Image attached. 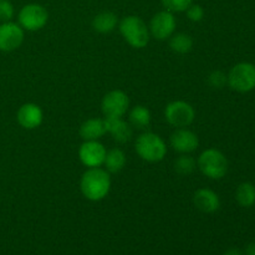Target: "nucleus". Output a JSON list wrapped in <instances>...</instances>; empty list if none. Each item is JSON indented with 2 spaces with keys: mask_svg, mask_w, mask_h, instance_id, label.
I'll use <instances>...</instances> for the list:
<instances>
[{
  "mask_svg": "<svg viewBox=\"0 0 255 255\" xmlns=\"http://www.w3.org/2000/svg\"><path fill=\"white\" fill-rule=\"evenodd\" d=\"M198 167L202 173L211 179H221L228 172V159L216 148H208L201 153Z\"/></svg>",
  "mask_w": 255,
  "mask_h": 255,
  "instance_id": "obj_4",
  "label": "nucleus"
},
{
  "mask_svg": "<svg viewBox=\"0 0 255 255\" xmlns=\"http://www.w3.org/2000/svg\"><path fill=\"white\" fill-rule=\"evenodd\" d=\"M106 148L99 141H85L79 148L80 161L89 168H95L104 164Z\"/></svg>",
  "mask_w": 255,
  "mask_h": 255,
  "instance_id": "obj_11",
  "label": "nucleus"
},
{
  "mask_svg": "<svg viewBox=\"0 0 255 255\" xmlns=\"http://www.w3.org/2000/svg\"><path fill=\"white\" fill-rule=\"evenodd\" d=\"M223 255H243V253H242L241 249L238 248H229L228 251H226V253Z\"/></svg>",
  "mask_w": 255,
  "mask_h": 255,
  "instance_id": "obj_27",
  "label": "nucleus"
},
{
  "mask_svg": "<svg viewBox=\"0 0 255 255\" xmlns=\"http://www.w3.org/2000/svg\"><path fill=\"white\" fill-rule=\"evenodd\" d=\"M187 12V16L191 21L194 22H198L203 19L204 16V10L201 5H197V4H192L188 9L186 10Z\"/></svg>",
  "mask_w": 255,
  "mask_h": 255,
  "instance_id": "obj_26",
  "label": "nucleus"
},
{
  "mask_svg": "<svg viewBox=\"0 0 255 255\" xmlns=\"http://www.w3.org/2000/svg\"><path fill=\"white\" fill-rule=\"evenodd\" d=\"M169 47L177 54H187L193 47V40L184 32L173 34L169 37Z\"/></svg>",
  "mask_w": 255,
  "mask_h": 255,
  "instance_id": "obj_20",
  "label": "nucleus"
},
{
  "mask_svg": "<svg viewBox=\"0 0 255 255\" xmlns=\"http://www.w3.org/2000/svg\"><path fill=\"white\" fill-rule=\"evenodd\" d=\"M136 152L143 161L159 162L166 157L167 146L163 139L153 132L142 133L137 138Z\"/></svg>",
  "mask_w": 255,
  "mask_h": 255,
  "instance_id": "obj_3",
  "label": "nucleus"
},
{
  "mask_svg": "<svg viewBox=\"0 0 255 255\" xmlns=\"http://www.w3.org/2000/svg\"><path fill=\"white\" fill-rule=\"evenodd\" d=\"M129 122L136 128H146L151 122V112L144 106H136L129 112Z\"/></svg>",
  "mask_w": 255,
  "mask_h": 255,
  "instance_id": "obj_21",
  "label": "nucleus"
},
{
  "mask_svg": "<svg viewBox=\"0 0 255 255\" xmlns=\"http://www.w3.org/2000/svg\"><path fill=\"white\" fill-rule=\"evenodd\" d=\"M236 199L239 206L244 208H251L255 204V186L251 182H244L239 184L236 192Z\"/></svg>",
  "mask_w": 255,
  "mask_h": 255,
  "instance_id": "obj_19",
  "label": "nucleus"
},
{
  "mask_svg": "<svg viewBox=\"0 0 255 255\" xmlns=\"http://www.w3.org/2000/svg\"><path fill=\"white\" fill-rule=\"evenodd\" d=\"M107 132L111 133L115 141L120 143L129 141L132 137V128L122 117H105Z\"/></svg>",
  "mask_w": 255,
  "mask_h": 255,
  "instance_id": "obj_15",
  "label": "nucleus"
},
{
  "mask_svg": "<svg viewBox=\"0 0 255 255\" xmlns=\"http://www.w3.org/2000/svg\"><path fill=\"white\" fill-rule=\"evenodd\" d=\"M199 144V139L194 132L184 128H177L171 136V146L179 153H191L196 151Z\"/></svg>",
  "mask_w": 255,
  "mask_h": 255,
  "instance_id": "obj_12",
  "label": "nucleus"
},
{
  "mask_svg": "<svg viewBox=\"0 0 255 255\" xmlns=\"http://www.w3.org/2000/svg\"><path fill=\"white\" fill-rule=\"evenodd\" d=\"M129 106L128 96L121 90H114L102 99V112L105 117H122Z\"/></svg>",
  "mask_w": 255,
  "mask_h": 255,
  "instance_id": "obj_9",
  "label": "nucleus"
},
{
  "mask_svg": "<svg viewBox=\"0 0 255 255\" xmlns=\"http://www.w3.org/2000/svg\"><path fill=\"white\" fill-rule=\"evenodd\" d=\"M228 85L238 92H249L255 89V65L239 62L229 71Z\"/></svg>",
  "mask_w": 255,
  "mask_h": 255,
  "instance_id": "obj_5",
  "label": "nucleus"
},
{
  "mask_svg": "<svg viewBox=\"0 0 255 255\" xmlns=\"http://www.w3.org/2000/svg\"><path fill=\"white\" fill-rule=\"evenodd\" d=\"M80 188L89 201L99 202L107 197L111 189V178L106 169L89 168L81 177Z\"/></svg>",
  "mask_w": 255,
  "mask_h": 255,
  "instance_id": "obj_1",
  "label": "nucleus"
},
{
  "mask_svg": "<svg viewBox=\"0 0 255 255\" xmlns=\"http://www.w3.org/2000/svg\"><path fill=\"white\" fill-rule=\"evenodd\" d=\"M166 10L171 12L186 11L192 5V0H161Z\"/></svg>",
  "mask_w": 255,
  "mask_h": 255,
  "instance_id": "obj_23",
  "label": "nucleus"
},
{
  "mask_svg": "<svg viewBox=\"0 0 255 255\" xmlns=\"http://www.w3.org/2000/svg\"><path fill=\"white\" fill-rule=\"evenodd\" d=\"M196 161H194L193 157L187 156V154H182L178 158L174 161V169L177 171V173L179 174H189L194 171L196 168Z\"/></svg>",
  "mask_w": 255,
  "mask_h": 255,
  "instance_id": "obj_22",
  "label": "nucleus"
},
{
  "mask_svg": "<svg viewBox=\"0 0 255 255\" xmlns=\"http://www.w3.org/2000/svg\"><path fill=\"white\" fill-rule=\"evenodd\" d=\"M193 203L203 213H214L221 207V199L214 191L208 188H201L194 193Z\"/></svg>",
  "mask_w": 255,
  "mask_h": 255,
  "instance_id": "obj_14",
  "label": "nucleus"
},
{
  "mask_svg": "<svg viewBox=\"0 0 255 255\" xmlns=\"http://www.w3.org/2000/svg\"><path fill=\"white\" fill-rule=\"evenodd\" d=\"M117 22H119V19H117L116 14H114L112 11H102L94 17L92 27L97 32L109 34V32L114 31L115 27L117 26Z\"/></svg>",
  "mask_w": 255,
  "mask_h": 255,
  "instance_id": "obj_17",
  "label": "nucleus"
},
{
  "mask_svg": "<svg viewBox=\"0 0 255 255\" xmlns=\"http://www.w3.org/2000/svg\"><path fill=\"white\" fill-rule=\"evenodd\" d=\"M104 164L106 167L107 172H110V173H117V172L122 171L124 167L126 166V154L120 148L110 149V151L106 152Z\"/></svg>",
  "mask_w": 255,
  "mask_h": 255,
  "instance_id": "obj_18",
  "label": "nucleus"
},
{
  "mask_svg": "<svg viewBox=\"0 0 255 255\" xmlns=\"http://www.w3.org/2000/svg\"><path fill=\"white\" fill-rule=\"evenodd\" d=\"M120 32L124 39L136 49H142L149 41V29L143 20L134 15H129L120 22Z\"/></svg>",
  "mask_w": 255,
  "mask_h": 255,
  "instance_id": "obj_2",
  "label": "nucleus"
},
{
  "mask_svg": "<svg viewBox=\"0 0 255 255\" xmlns=\"http://www.w3.org/2000/svg\"><path fill=\"white\" fill-rule=\"evenodd\" d=\"M246 255H255V242L248 244V247L246 248Z\"/></svg>",
  "mask_w": 255,
  "mask_h": 255,
  "instance_id": "obj_28",
  "label": "nucleus"
},
{
  "mask_svg": "<svg viewBox=\"0 0 255 255\" xmlns=\"http://www.w3.org/2000/svg\"><path fill=\"white\" fill-rule=\"evenodd\" d=\"M107 132L105 119H90L80 127V136L85 141H97Z\"/></svg>",
  "mask_w": 255,
  "mask_h": 255,
  "instance_id": "obj_16",
  "label": "nucleus"
},
{
  "mask_svg": "<svg viewBox=\"0 0 255 255\" xmlns=\"http://www.w3.org/2000/svg\"><path fill=\"white\" fill-rule=\"evenodd\" d=\"M24 41V29L12 21L0 24V51L10 52L20 47Z\"/></svg>",
  "mask_w": 255,
  "mask_h": 255,
  "instance_id": "obj_10",
  "label": "nucleus"
},
{
  "mask_svg": "<svg viewBox=\"0 0 255 255\" xmlns=\"http://www.w3.org/2000/svg\"><path fill=\"white\" fill-rule=\"evenodd\" d=\"M176 17L168 10L159 11L152 17L149 24V34L157 40H167L173 35L176 30Z\"/></svg>",
  "mask_w": 255,
  "mask_h": 255,
  "instance_id": "obj_8",
  "label": "nucleus"
},
{
  "mask_svg": "<svg viewBox=\"0 0 255 255\" xmlns=\"http://www.w3.org/2000/svg\"><path fill=\"white\" fill-rule=\"evenodd\" d=\"M164 117L172 126L177 127V128H184L194 121L196 112L188 102L173 101L167 105L166 110H164Z\"/></svg>",
  "mask_w": 255,
  "mask_h": 255,
  "instance_id": "obj_7",
  "label": "nucleus"
},
{
  "mask_svg": "<svg viewBox=\"0 0 255 255\" xmlns=\"http://www.w3.org/2000/svg\"><path fill=\"white\" fill-rule=\"evenodd\" d=\"M14 16V6L9 0H0V22L11 21Z\"/></svg>",
  "mask_w": 255,
  "mask_h": 255,
  "instance_id": "obj_25",
  "label": "nucleus"
},
{
  "mask_svg": "<svg viewBox=\"0 0 255 255\" xmlns=\"http://www.w3.org/2000/svg\"><path fill=\"white\" fill-rule=\"evenodd\" d=\"M208 84L211 85L213 89H222V87H224L228 84V76H227L223 71L217 70V71H213L209 74Z\"/></svg>",
  "mask_w": 255,
  "mask_h": 255,
  "instance_id": "obj_24",
  "label": "nucleus"
},
{
  "mask_svg": "<svg viewBox=\"0 0 255 255\" xmlns=\"http://www.w3.org/2000/svg\"><path fill=\"white\" fill-rule=\"evenodd\" d=\"M19 25L27 31L42 29L49 20L47 10L40 4H27L19 11Z\"/></svg>",
  "mask_w": 255,
  "mask_h": 255,
  "instance_id": "obj_6",
  "label": "nucleus"
},
{
  "mask_svg": "<svg viewBox=\"0 0 255 255\" xmlns=\"http://www.w3.org/2000/svg\"><path fill=\"white\" fill-rule=\"evenodd\" d=\"M17 122L21 127L26 129H34L41 125L44 114L39 105L36 104H24L16 114Z\"/></svg>",
  "mask_w": 255,
  "mask_h": 255,
  "instance_id": "obj_13",
  "label": "nucleus"
}]
</instances>
